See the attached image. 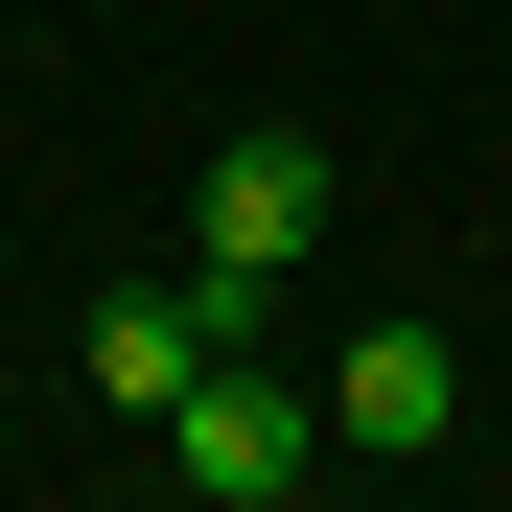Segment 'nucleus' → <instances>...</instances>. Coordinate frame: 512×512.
Wrapping results in <instances>:
<instances>
[{
  "mask_svg": "<svg viewBox=\"0 0 512 512\" xmlns=\"http://www.w3.org/2000/svg\"><path fill=\"white\" fill-rule=\"evenodd\" d=\"M303 256H326V140H303V117H233V140H210V187H187V303L256 350Z\"/></svg>",
  "mask_w": 512,
  "mask_h": 512,
  "instance_id": "nucleus-1",
  "label": "nucleus"
},
{
  "mask_svg": "<svg viewBox=\"0 0 512 512\" xmlns=\"http://www.w3.org/2000/svg\"><path fill=\"white\" fill-rule=\"evenodd\" d=\"M163 466H187L210 512H280V489L326 466V396H303V373H256V350H210V373H187V419H163Z\"/></svg>",
  "mask_w": 512,
  "mask_h": 512,
  "instance_id": "nucleus-2",
  "label": "nucleus"
},
{
  "mask_svg": "<svg viewBox=\"0 0 512 512\" xmlns=\"http://www.w3.org/2000/svg\"><path fill=\"white\" fill-rule=\"evenodd\" d=\"M443 419H466V350H443V326H350V373H326V443H350V466H419Z\"/></svg>",
  "mask_w": 512,
  "mask_h": 512,
  "instance_id": "nucleus-3",
  "label": "nucleus"
},
{
  "mask_svg": "<svg viewBox=\"0 0 512 512\" xmlns=\"http://www.w3.org/2000/svg\"><path fill=\"white\" fill-rule=\"evenodd\" d=\"M210 350H233V326H210L187 280H140V303H94V396L140 419V443H163V419H187V373H210Z\"/></svg>",
  "mask_w": 512,
  "mask_h": 512,
  "instance_id": "nucleus-4",
  "label": "nucleus"
}]
</instances>
